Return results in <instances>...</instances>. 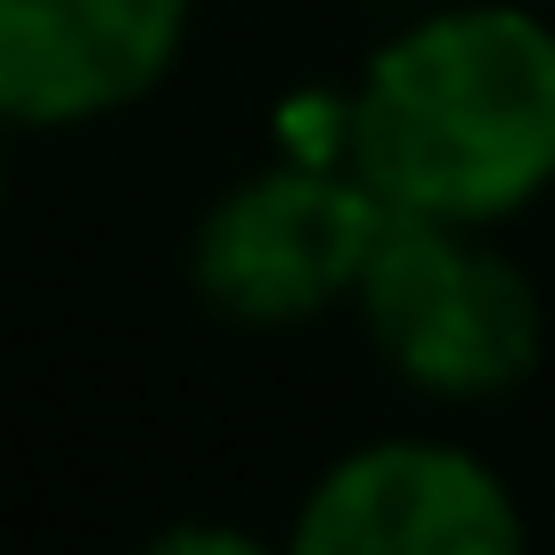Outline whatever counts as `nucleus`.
I'll use <instances>...</instances> for the list:
<instances>
[{
  "label": "nucleus",
  "mask_w": 555,
  "mask_h": 555,
  "mask_svg": "<svg viewBox=\"0 0 555 555\" xmlns=\"http://www.w3.org/2000/svg\"><path fill=\"white\" fill-rule=\"evenodd\" d=\"M196 0H0V131H90L172 82Z\"/></svg>",
  "instance_id": "39448f33"
},
{
  "label": "nucleus",
  "mask_w": 555,
  "mask_h": 555,
  "mask_svg": "<svg viewBox=\"0 0 555 555\" xmlns=\"http://www.w3.org/2000/svg\"><path fill=\"white\" fill-rule=\"evenodd\" d=\"M531 539L515 482L441 434H384L327 457L302 490L295 555H515Z\"/></svg>",
  "instance_id": "20e7f679"
},
{
  "label": "nucleus",
  "mask_w": 555,
  "mask_h": 555,
  "mask_svg": "<svg viewBox=\"0 0 555 555\" xmlns=\"http://www.w3.org/2000/svg\"><path fill=\"white\" fill-rule=\"evenodd\" d=\"M147 547L156 555H261V539L237 531V522H164Z\"/></svg>",
  "instance_id": "423d86ee"
},
{
  "label": "nucleus",
  "mask_w": 555,
  "mask_h": 555,
  "mask_svg": "<svg viewBox=\"0 0 555 555\" xmlns=\"http://www.w3.org/2000/svg\"><path fill=\"white\" fill-rule=\"evenodd\" d=\"M335 156L392 212L499 229L555 189V17L441 0L367 50L335 99Z\"/></svg>",
  "instance_id": "f257e3e1"
},
{
  "label": "nucleus",
  "mask_w": 555,
  "mask_h": 555,
  "mask_svg": "<svg viewBox=\"0 0 555 555\" xmlns=\"http://www.w3.org/2000/svg\"><path fill=\"white\" fill-rule=\"evenodd\" d=\"M351 311L392 384L441 409L506 400L547 360V302L531 270L506 245H490V229L392 212Z\"/></svg>",
  "instance_id": "f03ea898"
},
{
  "label": "nucleus",
  "mask_w": 555,
  "mask_h": 555,
  "mask_svg": "<svg viewBox=\"0 0 555 555\" xmlns=\"http://www.w3.org/2000/svg\"><path fill=\"white\" fill-rule=\"evenodd\" d=\"M384 205L344 156H286L229 180L189 237V286L229 327H311L367 278Z\"/></svg>",
  "instance_id": "7ed1b4c3"
},
{
  "label": "nucleus",
  "mask_w": 555,
  "mask_h": 555,
  "mask_svg": "<svg viewBox=\"0 0 555 555\" xmlns=\"http://www.w3.org/2000/svg\"><path fill=\"white\" fill-rule=\"evenodd\" d=\"M0 212H9V156H0Z\"/></svg>",
  "instance_id": "0eeeda50"
}]
</instances>
